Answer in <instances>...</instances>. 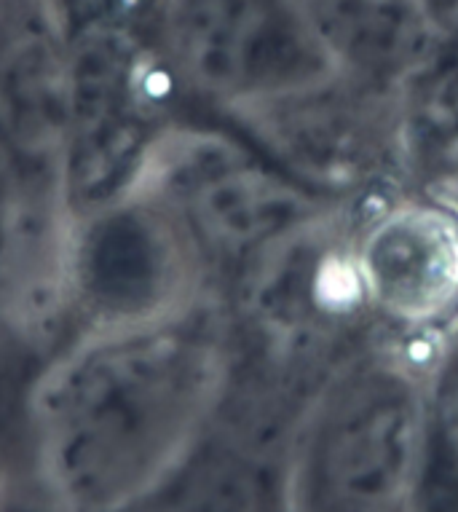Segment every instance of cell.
<instances>
[{
	"mask_svg": "<svg viewBox=\"0 0 458 512\" xmlns=\"http://www.w3.org/2000/svg\"><path fill=\"white\" fill-rule=\"evenodd\" d=\"M359 290L392 319L421 325L458 303V220L437 207H400L365 234Z\"/></svg>",
	"mask_w": 458,
	"mask_h": 512,
	"instance_id": "ba28073f",
	"label": "cell"
},
{
	"mask_svg": "<svg viewBox=\"0 0 458 512\" xmlns=\"http://www.w3.org/2000/svg\"><path fill=\"white\" fill-rule=\"evenodd\" d=\"M134 188L180 223L204 266L244 269L317 223V204L300 185L212 132H167Z\"/></svg>",
	"mask_w": 458,
	"mask_h": 512,
	"instance_id": "277c9868",
	"label": "cell"
},
{
	"mask_svg": "<svg viewBox=\"0 0 458 512\" xmlns=\"http://www.w3.org/2000/svg\"><path fill=\"white\" fill-rule=\"evenodd\" d=\"M116 512H292V478L266 451V432L215 408L188 451Z\"/></svg>",
	"mask_w": 458,
	"mask_h": 512,
	"instance_id": "52a82bcc",
	"label": "cell"
},
{
	"mask_svg": "<svg viewBox=\"0 0 458 512\" xmlns=\"http://www.w3.org/2000/svg\"><path fill=\"white\" fill-rule=\"evenodd\" d=\"M204 261L172 215L134 188L116 202L70 215L62 306L81 330L167 319L199 306Z\"/></svg>",
	"mask_w": 458,
	"mask_h": 512,
	"instance_id": "5b68a950",
	"label": "cell"
},
{
	"mask_svg": "<svg viewBox=\"0 0 458 512\" xmlns=\"http://www.w3.org/2000/svg\"><path fill=\"white\" fill-rule=\"evenodd\" d=\"M70 38L51 0H0V159L62 194Z\"/></svg>",
	"mask_w": 458,
	"mask_h": 512,
	"instance_id": "8992f818",
	"label": "cell"
},
{
	"mask_svg": "<svg viewBox=\"0 0 458 512\" xmlns=\"http://www.w3.org/2000/svg\"><path fill=\"white\" fill-rule=\"evenodd\" d=\"M231 376L199 309L81 330L27 403L33 462L57 512H116L161 478L207 427Z\"/></svg>",
	"mask_w": 458,
	"mask_h": 512,
	"instance_id": "6da1fadb",
	"label": "cell"
},
{
	"mask_svg": "<svg viewBox=\"0 0 458 512\" xmlns=\"http://www.w3.org/2000/svg\"><path fill=\"white\" fill-rule=\"evenodd\" d=\"M153 38L175 84L244 116L341 73L295 0H161Z\"/></svg>",
	"mask_w": 458,
	"mask_h": 512,
	"instance_id": "3957f363",
	"label": "cell"
},
{
	"mask_svg": "<svg viewBox=\"0 0 458 512\" xmlns=\"http://www.w3.org/2000/svg\"><path fill=\"white\" fill-rule=\"evenodd\" d=\"M341 70L386 81L416 70L432 41L426 0H295Z\"/></svg>",
	"mask_w": 458,
	"mask_h": 512,
	"instance_id": "9c48e42d",
	"label": "cell"
},
{
	"mask_svg": "<svg viewBox=\"0 0 458 512\" xmlns=\"http://www.w3.org/2000/svg\"><path fill=\"white\" fill-rule=\"evenodd\" d=\"M426 448V403L392 362L346 370L309 408L292 512H410Z\"/></svg>",
	"mask_w": 458,
	"mask_h": 512,
	"instance_id": "7a4b0ae2",
	"label": "cell"
}]
</instances>
